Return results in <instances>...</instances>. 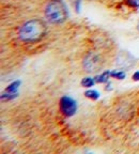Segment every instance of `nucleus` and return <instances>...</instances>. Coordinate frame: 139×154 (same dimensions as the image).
<instances>
[{
  "label": "nucleus",
  "mask_w": 139,
  "mask_h": 154,
  "mask_svg": "<svg viewBox=\"0 0 139 154\" xmlns=\"http://www.w3.org/2000/svg\"><path fill=\"white\" fill-rule=\"evenodd\" d=\"M46 30L47 27L42 19H31L19 28L18 36L24 42H34L43 38Z\"/></svg>",
  "instance_id": "f257e3e1"
},
{
  "label": "nucleus",
  "mask_w": 139,
  "mask_h": 154,
  "mask_svg": "<svg viewBox=\"0 0 139 154\" xmlns=\"http://www.w3.org/2000/svg\"><path fill=\"white\" fill-rule=\"evenodd\" d=\"M44 15L48 23L51 24H61L69 17L66 5L62 0H51L46 5Z\"/></svg>",
  "instance_id": "f03ea898"
},
{
  "label": "nucleus",
  "mask_w": 139,
  "mask_h": 154,
  "mask_svg": "<svg viewBox=\"0 0 139 154\" xmlns=\"http://www.w3.org/2000/svg\"><path fill=\"white\" fill-rule=\"evenodd\" d=\"M104 60L102 57L96 53H89L85 56L82 60V66L84 70L88 73H94L98 71L103 66Z\"/></svg>",
  "instance_id": "7ed1b4c3"
},
{
  "label": "nucleus",
  "mask_w": 139,
  "mask_h": 154,
  "mask_svg": "<svg viewBox=\"0 0 139 154\" xmlns=\"http://www.w3.org/2000/svg\"><path fill=\"white\" fill-rule=\"evenodd\" d=\"M115 63L118 67H120L121 70H131L136 63V59L128 51H119V54L116 57Z\"/></svg>",
  "instance_id": "20e7f679"
},
{
  "label": "nucleus",
  "mask_w": 139,
  "mask_h": 154,
  "mask_svg": "<svg viewBox=\"0 0 139 154\" xmlns=\"http://www.w3.org/2000/svg\"><path fill=\"white\" fill-rule=\"evenodd\" d=\"M59 109L65 117H72L77 110V104L72 97L62 96L59 101Z\"/></svg>",
  "instance_id": "39448f33"
},
{
  "label": "nucleus",
  "mask_w": 139,
  "mask_h": 154,
  "mask_svg": "<svg viewBox=\"0 0 139 154\" xmlns=\"http://www.w3.org/2000/svg\"><path fill=\"white\" fill-rule=\"evenodd\" d=\"M110 73L109 71H105V72H103L102 74L97 75V76L94 78V80H95V82H97V84H103V82H107L108 79H109V76H110Z\"/></svg>",
  "instance_id": "423d86ee"
},
{
  "label": "nucleus",
  "mask_w": 139,
  "mask_h": 154,
  "mask_svg": "<svg viewBox=\"0 0 139 154\" xmlns=\"http://www.w3.org/2000/svg\"><path fill=\"white\" fill-rule=\"evenodd\" d=\"M19 85H20V82H19V80L12 82V84L9 85V86L5 88V92H9V93H16V91H17V89H18Z\"/></svg>",
  "instance_id": "0eeeda50"
},
{
  "label": "nucleus",
  "mask_w": 139,
  "mask_h": 154,
  "mask_svg": "<svg viewBox=\"0 0 139 154\" xmlns=\"http://www.w3.org/2000/svg\"><path fill=\"white\" fill-rule=\"evenodd\" d=\"M85 96L88 97V99L93 100V101H96L100 97V93L96 90H88V91L85 92Z\"/></svg>",
  "instance_id": "6e6552de"
},
{
  "label": "nucleus",
  "mask_w": 139,
  "mask_h": 154,
  "mask_svg": "<svg viewBox=\"0 0 139 154\" xmlns=\"http://www.w3.org/2000/svg\"><path fill=\"white\" fill-rule=\"evenodd\" d=\"M125 76H126V74H125L123 71H113V72L110 73V77H113V78H116V79H124Z\"/></svg>",
  "instance_id": "1a4fd4ad"
},
{
  "label": "nucleus",
  "mask_w": 139,
  "mask_h": 154,
  "mask_svg": "<svg viewBox=\"0 0 139 154\" xmlns=\"http://www.w3.org/2000/svg\"><path fill=\"white\" fill-rule=\"evenodd\" d=\"M95 80L91 77H85L84 79L82 80V87H86V88H91L92 86L94 85Z\"/></svg>",
  "instance_id": "9d476101"
},
{
  "label": "nucleus",
  "mask_w": 139,
  "mask_h": 154,
  "mask_svg": "<svg viewBox=\"0 0 139 154\" xmlns=\"http://www.w3.org/2000/svg\"><path fill=\"white\" fill-rule=\"evenodd\" d=\"M126 5H130V7H132V8H136V9H138L139 8V0H127Z\"/></svg>",
  "instance_id": "9b49d317"
},
{
  "label": "nucleus",
  "mask_w": 139,
  "mask_h": 154,
  "mask_svg": "<svg viewBox=\"0 0 139 154\" xmlns=\"http://www.w3.org/2000/svg\"><path fill=\"white\" fill-rule=\"evenodd\" d=\"M80 5H82V0H75L74 7H75V10H76L77 13L80 12Z\"/></svg>",
  "instance_id": "f8f14e48"
},
{
  "label": "nucleus",
  "mask_w": 139,
  "mask_h": 154,
  "mask_svg": "<svg viewBox=\"0 0 139 154\" xmlns=\"http://www.w3.org/2000/svg\"><path fill=\"white\" fill-rule=\"evenodd\" d=\"M133 80L139 82V71H137V72H135L134 74H133Z\"/></svg>",
  "instance_id": "ddd939ff"
},
{
  "label": "nucleus",
  "mask_w": 139,
  "mask_h": 154,
  "mask_svg": "<svg viewBox=\"0 0 139 154\" xmlns=\"http://www.w3.org/2000/svg\"><path fill=\"white\" fill-rule=\"evenodd\" d=\"M137 30H138V32H139V20H138V23H137Z\"/></svg>",
  "instance_id": "4468645a"
}]
</instances>
